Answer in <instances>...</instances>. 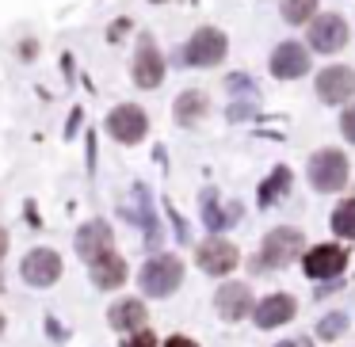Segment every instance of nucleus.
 I'll list each match as a JSON object with an SVG mask.
<instances>
[{
    "mask_svg": "<svg viewBox=\"0 0 355 347\" xmlns=\"http://www.w3.org/2000/svg\"><path fill=\"white\" fill-rule=\"evenodd\" d=\"M180 278H184V267H180L176 256H153V260L141 267V286H146V294H153V298L172 294L180 286Z\"/></svg>",
    "mask_w": 355,
    "mask_h": 347,
    "instance_id": "1",
    "label": "nucleus"
},
{
    "mask_svg": "<svg viewBox=\"0 0 355 347\" xmlns=\"http://www.w3.org/2000/svg\"><path fill=\"white\" fill-rule=\"evenodd\" d=\"M309 184L317 191H340L347 184V157L336 153V149H324L309 161Z\"/></svg>",
    "mask_w": 355,
    "mask_h": 347,
    "instance_id": "2",
    "label": "nucleus"
},
{
    "mask_svg": "<svg viewBox=\"0 0 355 347\" xmlns=\"http://www.w3.org/2000/svg\"><path fill=\"white\" fill-rule=\"evenodd\" d=\"M184 57H187V65H218L225 57V35L214 31V27L195 31L187 50H184Z\"/></svg>",
    "mask_w": 355,
    "mask_h": 347,
    "instance_id": "3",
    "label": "nucleus"
},
{
    "mask_svg": "<svg viewBox=\"0 0 355 347\" xmlns=\"http://www.w3.org/2000/svg\"><path fill=\"white\" fill-rule=\"evenodd\" d=\"M263 260L260 267H286L294 256H302V237L294 229H275L268 240H263Z\"/></svg>",
    "mask_w": 355,
    "mask_h": 347,
    "instance_id": "4",
    "label": "nucleus"
},
{
    "mask_svg": "<svg viewBox=\"0 0 355 347\" xmlns=\"http://www.w3.org/2000/svg\"><path fill=\"white\" fill-rule=\"evenodd\" d=\"M302 263H306L309 278H332V275H340V271L347 267V252L336 248V244H317V248H309V252L302 256Z\"/></svg>",
    "mask_w": 355,
    "mask_h": 347,
    "instance_id": "5",
    "label": "nucleus"
},
{
    "mask_svg": "<svg viewBox=\"0 0 355 347\" xmlns=\"http://www.w3.org/2000/svg\"><path fill=\"white\" fill-rule=\"evenodd\" d=\"M309 42H313L317 54H336L347 42V24L340 16H317L309 24Z\"/></svg>",
    "mask_w": 355,
    "mask_h": 347,
    "instance_id": "6",
    "label": "nucleus"
},
{
    "mask_svg": "<svg viewBox=\"0 0 355 347\" xmlns=\"http://www.w3.org/2000/svg\"><path fill=\"white\" fill-rule=\"evenodd\" d=\"M317 96L324 103H344L347 96H355V73L347 65H332L317 77Z\"/></svg>",
    "mask_w": 355,
    "mask_h": 347,
    "instance_id": "7",
    "label": "nucleus"
},
{
    "mask_svg": "<svg viewBox=\"0 0 355 347\" xmlns=\"http://www.w3.org/2000/svg\"><path fill=\"white\" fill-rule=\"evenodd\" d=\"M58 275H62V260L50 248H35L24 260V278L31 286H50V283H58Z\"/></svg>",
    "mask_w": 355,
    "mask_h": 347,
    "instance_id": "8",
    "label": "nucleus"
},
{
    "mask_svg": "<svg viewBox=\"0 0 355 347\" xmlns=\"http://www.w3.org/2000/svg\"><path fill=\"white\" fill-rule=\"evenodd\" d=\"M107 130L115 134L119 141H141L146 138V115H141V107H134V103L115 107L107 118Z\"/></svg>",
    "mask_w": 355,
    "mask_h": 347,
    "instance_id": "9",
    "label": "nucleus"
},
{
    "mask_svg": "<svg viewBox=\"0 0 355 347\" xmlns=\"http://www.w3.org/2000/svg\"><path fill=\"white\" fill-rule=\"evenodd\" d=\"M134 80H138L141 88H157L164 80V62H161V54H157V46L149 39H141L138 54H134Z\"/></svg>",
    "mask_w": 355,
    "mask_h": 347,
    "instance_id": "10",
    "label": "nucleus"
},
{
    "mask_svg": "<svg viewBox=\"0 0 355 347\" xmlns=\"http://www.w3.org/2000/svg\"><path fill=\"white\" fill-rule=\"evenodd\" d=\"M199 267L210 271V275H225V271L237 267V248L230 244V240H207V244H199Z\"/></svg>",
    "mask_w": 355,
    "mask_h": 347,
    "instance_id": "11",
    "label": "nucleus"
},
{
    "mask_svg": "<svg viewBox=\"0 0 355 347\" xmlns=\"http://www.w3.org/2000/svg\"><path fill=\"white\" fill-rule=\"evenodd\" d=\"M271 73L283 80H294L302 73H309V54L298 46V42H283V46L271 54Z\"/></svg>",
    "mask_w": 355,
    "mask_h": 347,
    "instance_id": "12",
    "label": "nucleus"
},
{
    "mask_svg": "<svg viewBox=\"0 0 355 347\" xmlns=\"http://www.w3.org/2000/svg\"><path fill=\"white\" fill-rule=\"evenodd\" d=\"M107 248H111V229L103 222H92V225H85V229L77 233V252L85 256L88 263H96Z\"/></svg>",
    "mask_w": 355,
    "mask_h": 347,
    "instance_id": "13",
    "label": "nucleus"
},
{
    "mask_svg": "<svg viewBox=\"0 0 355 347\" xmlns=\"http://www.w3.org/2000/svg\"><path fill=\"white\" fill-rule=\"evenodd\" d=\"M291 317H294V298H286V294H271L256 305V324L260 328H279Z\"/></svg>",
    "mask_w": 355,
    "mask_h": 347,
    "instance_id": "14",
    "label": "nucleus"
},
{
    "mask_svg": "<svg viewBox=\"0 0 355 347\" xmlns=\"http://www.w3.org/2000/svg\"><path fill=\"white\" fill-rule=\"evenodd\" d=\"M248 286H241V283H230V286H222L218 290V313L225 317V321H237V317H245L248 313Z\"/></svg>",
    "mask_w": 355,
    "mask_h": 347,
    "instance_id": "15",
    "label": "nucleus"
},
{
    "mask_svg": "<svg viewBox=\"0 0 355 347\" xmlns=\"http://www.w3.org/2000/svg\"><path fill=\"white\" fill-rule=\"evenodd\" d=\"M123 278H126V263L107 248V252H103L100 260L92 263V283H96V286H103V290H111V286H119Z\"/></svg>",
    "mask_w": 355,
    "mask_h": 347,
    "instance_id": "16",
    "label": "nucleus"
},
{
    "mask_svg": "<svg viewBox=\"0 0 355 347\" xmlns=\"http://www.w3.org/2000/svg\"><path fill=\"white\" fill-rule=\"evenodd\" d=\"M111 324H115L119 332H130V328H141L146 324V305L141 301H119L115 309H111Z\"/></svg>",
    "mask_w": 355,
    "mask_h": 347,
    "instance_id": "17",
    "label": "nucleus"
},
{
    "mask_svg": "<svg viewBox=\"0 0 355 347\" xmlns=\"http://www.w3.org/2000/svg\"><path fill=\"white\" fill-rule=\"evenodd\" d=\"M202 115H207V96H202V92H184L176 100V118L184 126H195Z\"/></svg>",
    "mask_w": 355,
    "mask_h": 347,
    "instance_id": "18",
    "label": "nucleus"
},
{
    "mask_svg": "<svg viewBox=\"0 0 355 347\" xmlns=\"http://www.w3.org/2000/svg\"><path fill=\"white\" fill-rule=\"evenodd\" d=\"M332 229L340 233V237L355 240V199L352 202H340L336 214H332Z\"/></svg>",
    "mask_w": 355,
    "mask_h": 347,
    "instance_id": "19",
    "label": "nucleus"
},
{
    "mask_svg": "<svg viewBox=\"0 0 355 347\" xmlns=\"http://www.w3.org/2000/svg\"><path fill=\"white\" fill-rule=\"evenodd\" d=\"M317 12V0H283V19L286 24H306Z\"/></svg>",
    "mask_w": 355,
    "mask_h": 347,
    "instance_id": "20",
    "label": "nucleus"
},
{
    "mask_svg": "<svg viewBox=\"0 0 355 347\" xmlns=\"http://www.w3.org/2000/svg\"><path fill=\"white\" fill-rule=\"evenodd\" d=\"M286 187H291V172H286V168H279V172H275V176H271V179H268V184H263V187H260V202H275V199H279V195H283V191H286Z\"/></svg>",
    "mask_w": 355,
    "mask_h": 347,
    "instance_id": "21",
    "label": "nucleus"
},
{
    "mask_svg": "<svg viewBox=\"0 0 355 347\" xmlns=\"http://www.w3.org/2000/svg\"><path fill=\"white\" fill-rule=\"evenodd\" d=\"M344 328H347V317H344V313H332L329 321H321V328H317V336L332 339V336H340Z\"/></svg>",
    "mask_w": 355,
    "mask_h": 347,
    "instance_id": "22",
    "label": "nucleus"
},
{
    "mask_svg": "<svg viewBox=\"0 0 355 347\" xmlns=\"http://www.w3.org/2000/svg\"><path fill=\"white\" fill-rule=\"evenodd\" d=\"M340 126H344V134L355 141V107H347V111H344V118H340Z\"/></svg>",
    "mask_w": 355,
    "mask_h": 347,
    "instance_id": "23",
    "label": "nucleus"
},
{
    "mask_svg": "<svg viewBox=\"0 0 355 347\" xmlns=\"http://www.w3.org/2000/svg\"><path fill=\"white\" fill-rule=\"evenodd\" d=\"M126 347H153V336H149V332H141V336H138V339H130Z\"/></svg>",
    "mask_w": 355,
    "mask_h": 347,
    "instance_id": "24",
    "label": "nucleus"
},
{
    "mask_svg": "<svg viewBox=\"0 0 355 347\" xmlns=\"http://www.w3.org/2000/svg\"><path fill=\"white\" fill-rule=\"evenodd\" d=\"M164 347H195V344H191V339H187V336H172V339H168V344H164Z\"/></svg>",
    "mask_w": 355,
    "mask_h": 347,
    "instance_id": "25",
    "label": "nucleus"
},
{
    "mask_svg": "<svg viewBox=\"0 0 355 347\" xmlns=\"http://www.w3.org/2000/svg\"><path fill=\"white\" fill-rule=\"evenodd\" d=\"M4 248H8V233L0 229V256H4Z\"/></svg>",
    "mask_w": 355,
    "mask_h": 347,
    "instance_id": "26",
    "label": "nucleus"
},
{
    "mask_svg": "<svg viewBox=\"0 0 355 347\" xmlns=\"http://www.w3.org/2000/svg\"><path fill=\"white\" fill-rule=\"evenodd\" d=\"M279 347H306V344H302V339H298V344H279Z\"/></svg>",
    "mask_w": 355,
    "mask_h": 347,
    "instance_id": "27",
    "label": "nucleus"
},
{
    "mask_svg": "<svg viewBox=\"0 0 355 347\" xmlns=\"http://www.w3.org/2000/svg\"><path fill=\"white\" fill-rule=\"evenodd\" d=\"M0 332H4V317H0Z\"/></svg>",
    "mask_w": 355,
    "mask_h": 347,
    "instance_id": "28",
    "label": "nucleus"
}]
</instances>
